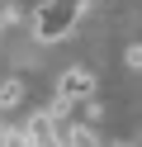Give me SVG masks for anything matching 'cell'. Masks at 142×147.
<instances>
[{
	"label": "cell",
	"mask_w": 142,
	"mask_h": 147,
	"mask_svg": "<svg viewBox=\"0 0 142 147\" xmlns=\"http://www.w3.org/2000/svg\"><path fill=\"white\" fill-rule=\"evenodd\" d=\"M19 100H24V81H14V76L0 81V109H14Z\"/></svg>",
	"instance_id": "cell-3"
},
{
	"label": "cell",
	"mask_w": 142,
	"mask_h": 147,
	"mask_svg": "<svg viewBox=\"0 0 142 147\" xmlns=\"http://www.w3.org/2000/svg\"><path fill=\"white\" fill-rule=\"evenodd\" d=\"M81 10H85V0H43L38 14H33V38L38 43H62L76 29Z\"/></svg>",
	"instance_id": "cell-1"
},
{
	"label": "cell",
	"mask_w": 142,
	"mask_h": 147,
	"mask_svg": "<svg viewBox=\"0 0 142 147\" xmlns=\"http://www.w3.org/2000/svg\"><path fill=\"white\" fill-rule=\"evenodd\" d=\"M57 95L66 100V105H85V100L95 95V76L85 67H71V71H62L57 76Z\"/></svg>",
	"instance_id": "cell-2"
},
{
	"label": "cell",
	"mask_w": 142,
	"mask_h": 147,
	"mask_svg": "<svg viewBox=\"0 0 142 147\" xmlns=\"http://www.w3.org/2000/svg\"><path fill=\"white\" fill-rule=\"evenodd\" d=\"M0 147H33V138H28V128H9V123H0Z\"/></svg>",
	"instance_id": "cell-4"
}]
</instances>
